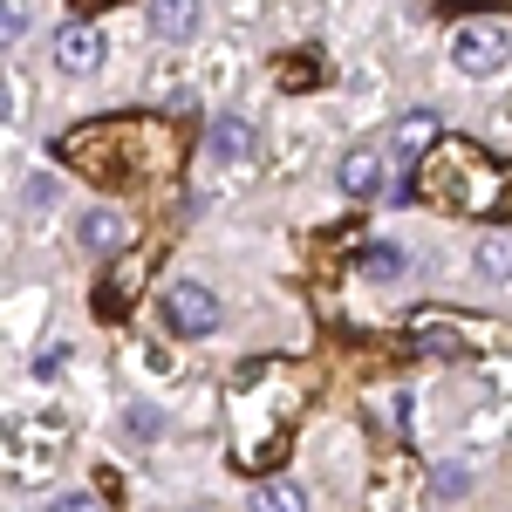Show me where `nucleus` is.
I'll return each mask as SVG.
<instances>
[{
	"instance_id": "obj_11",
	"label": "nucleus",
	"mask_w": 512,
	"mask_h": 512,
	"mask_svg": "<svg viewBox=\"0 0 512 512\" xmlns=\"http://www.w3.org/2000/svg\"><path fill=\"white\" fill-rule=\"evenodd\" d=\"M82 246H89L96 260H117L123 253V219L117 212H89V219H82Z\"/></svg>"
},
{
	"instance_id": "obj_8",
	"label": "nucleus",
	"mask_w": 512,
	"mask_h": 512,
	"mask_svg": "<svg viewBox=\"0 0 512 512\" xmlns=\"http://www.w3.org/2000/svg\"><path fill=\"white\" fill-rule=\"evenodd\" d=\"M151 21H158L164 41H192L198 21H205V7H198V0H151Z\"/></svg>"
},
{
	"instance_id": "obj_18",
	"label": "nucleus",
	"mask_w": 512,
	"mask_h": 512,
	"mask_svg": "<svg viewBox=\"0 0 512 512\" xmlns=\"http://www.w3.org/2000/svg\"><path fill=\"white\" fill-rule=\"evenodd\" d=\"M465 485H472V472H458V465H444V472H437V492H465Z\"/></svg>"
},
{
	"instance_id": "obj_6",
	"label": "nucleus",
	"mask_w": 512,
	"mask_h": 512,
	"mask_svg": "<svg viewBox=\"0 0 512 512\" xmlns=\"http://www.w3.org/2000/svg\"><path fill=\"white\" fill-rule=\"evenodd\" d=\"M55 62H62L69 76H89V69L103 62V35H96L89 21H76V28H62V35H55Z\"/></svg>"
},
{
	"instance_id": "obj_9",
	"label": "nucleus",
	"mask_w": 512,
	"mask_h": 512,
	"mask_svg": "<svg viewBox=\"0 0 512 512\" xmlns=\"http://www.w3.org/2000/svg\"><path fill=\"white\" fill-rule=\"evenodd\" d=\"M205 151H212V158H226V164L253 158V123H239V117H219V123H212V137H205Z\"/></svg>"
},
{
	"instance_id": "obj_14",
	"label": "nucleus",
	"mask_w": 512,
	"mask_h": 512,
	"mask_svg": "<svg viewBox=\"0 0 512 512\" xmlns=\"http://www.w3.org/2000/svg\"><path fill=\"white\" fill-rule=\"evenodd\" d=\"M260 506H280V512H308V492H301V485H287V478H274V485H260Z\"/></svg>"
},
{
	"instance_id": "obj_5",
	"label": "nucleus",
	"mask_w": 512,
	"mask_h": 512,
	"mask_svg": "<svg viewBox=\"0 0 512 512\" xmlns=\"http://www.w3.org/2000/svg\"><path fill=\"white\" fill-rule=\"evenodd\" d=\"M164 315H171V328H178V335H212V328H219V294H212V287H198V280H178V287H171V294H164Z\"/></svg>"
},
{
	"instance_id": "obj_2",
	"label": "nucleus",
	"mask_w": 512,
	"mask_h": 512,
	"mask_svg": "<svg viewBox=\"0 0 512 512\" xmlns=\"http://www.w3.org/2000/svg\"><path fill=\"white\" fill-rule=\"evenodd\" d=\"M437 205H451V212H492L499 198H506V178H499V164L472 151V144H444L437 137L431 151H424V178H417Z\"/></svg>"
},
{
	"instance_id": "obj_13",
	"label": "nucleus",
	"mask_w": 512,
	"mask_h": 512,
	"mask_svg": "<svg viewBox=\"0 0 512 512\" xmlns=\"http://www.w3.org/2000/svg\"><path fill=\"white\" fill-rule=\"evenodd\" d=\"M478 274L485 280H512V233L478 239Z\"/></svg>"
},
{
	"instance_id": "obj_1",
	"label": "nucleus",
	"mask_w": 512,
	"mask_h": 512,
	"mask_svg": "<svg viewBox=\"0 0 512 512\" xmlns=\"http://www.w3.org/2000/svg\"><path fill=\"white\" fill-rule=\"evenodd\" d=\"M55 158L82 164V178H103V185L171 178L178 171V130H164L158 117H103L55 137Z\"/></svg>"
},
{
	"instance_id": "obj_7",
	"label": "nucleus",
	"mask_w": 512,
	"mask_h": 512,
	"mask_svg": "<svg viewBox=\"0 0 512 512\" xmlns=\"http://www.w3.org/2000/svg\"><path fill=\"white\" fill-rule=\"evenodd\" d=\"M335 185H342L349 198H376V192H383V151L355 144L349 158H342V171H335Z\"/></svg>"
},
{
	"instance_id": "obj_17",
	"label": "nucleus",
	"mask_w": 512,
	"mask_h": 512,
	"mask_svg": "<svg viewBox=\"0 0 512 512\" xmlns=\"http://www.w3.org/2000/svg\"><path fill=\"white\" fill-rule=\"evenodd\" d=\"M362 267H369V274H403V260H396L390 246H369V260H362Z\"/></svg>"
},
{
	"instance_id": "obj_10",
	"label": "nucleus",
	"mask_w": 512,
	"mask_h": 512,
	"mask_svg": "<svg viewBox=\"0 0 512 512\" xmlns=\"http://www.w3.org/2000/svg\"><path fill=\"white\" fill-rule=\"evenodd\" d=\"M137 280H144V253H117V267L103 280V315H123V301H130Z\"/></svg>"
},
{
	"instance_id": "obj_12",
	"label": "nucleus",
	"mask_w": 512,
	"mask_h": 512,
	"mask_svg": "<svg viewBox=\"0 0 512 512\" xmlns=\"http://www.w3.org/2000/svg\"><path fill=\"white\" fill-rule=\"evenodd\" d=\"M431 144H437V117L431 110H410V117L396 123V151H403V158H424Z\"/></svg>"
},
{
	"instance_id": "obj_4",
	"label": "nucleus",
	"mask_w": 512,
	"mask_h": 512,
	"mask_svg": "<svg viewBox=\"0 0 512 512\" xmlns=\"http://www.w3.org/2000/svg\"><path fill=\"white\" fill-rule=\"evenodd\" d=\"M506 55H512V41H506L499 21H465V28L451 35V62H458L465 76H499Z\"/></svg>"
},
{
	"instance_id": "obj_16",
	"label": "nucleus",
	"mask_w": 512,
	"mask_h": 512,
	"mask_svg": "<svg viewBox=\"0 0 512 512\" xmlns=\"http://www.w3.org/2000/svg\"><path fill=\"white\" fill-rule=\"evenodd\" d=\"M0 35H7V41L28 35V7H21V0H7V21H0Z\"/></svg>"
},
{
	"instance_id": "obj_15",
	"label": "nucleus",
	"mask_w": 512,
	"mask_h": 512,
	"mask_svg": "<svg viewBox=\"0 0 512 512\" xmlns=\"http://www.w3.org/2000/svg\"><path fill=\"white\" fill-rule=\"evenodd\" d=\"M280 69H287V89H301V82H315V55H287V62H280Z\"/></svg>"
},
{
	"instance_id": "obj_19",
	"label": "nucleus",
	"mask_w": 512,
	"mask_h": 512,
	"mask_svg": "<svg viewBox=\"0 0 512 512\" xmlns=\"http://www.w3.org/2000/svg\"><path fill=\"white\" fill-rule=\"evenodd\" d=\"M82 14H103V7H117V0H76Z\"/></svg>"
},
{
	"instance_id": "obj_3",
	"label": "nucleus",
	"mask_w": 512,
	"mask_h": 512,
	"mask_svg": "<svg viewBox=\"0 0 512 512\" xmlns=\"http://www.w3.org/2000/svg\"><path fill=\"white\" fill-rule=\"evenodd\" d=\"M410 342L424 355H492V349H506V321L458 315V308H417L410 315Z\"/></svg>"
}]
</instances>
